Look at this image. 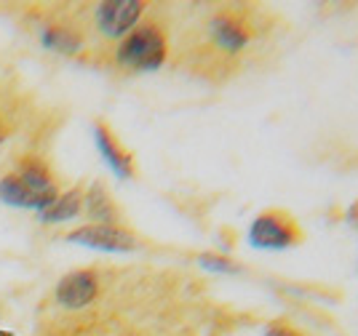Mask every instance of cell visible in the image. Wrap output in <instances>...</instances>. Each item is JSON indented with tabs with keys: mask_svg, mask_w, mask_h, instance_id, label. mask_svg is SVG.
<instances>
[{
	"mask_svg": "<svg viewBox=\"0 0 358 336\" xmlns=\"http://www.w3.org/2000/svg\"><path fill=\"white\" fill-rule=\"evenodd\" d=\"M38 41L45 51L59 54V57H78L86 48V38L80 29L73 24H62V22H43L38 27Z\"/></svg>",
	"mask_w": 358,
	"mask_h": 336,
	"instance_id": "obj_8",
	"label": "cell"
},
{
	"mask_svg": "<svg viewBox=\"0 0 358 336\" xmlns=\"http://www.w3.org/2000/svg\"><path fill=\"white\" fill-rule=\"evenodd\" d=\"M305 230L284 208H265L252 219L246 230V243L257 251H289L302 246Z\"/></svg>",
	"mask_w": 358,
	"mask_h": 336,
	"instance_id": "obj_3",
	"label": "cell"
},
{
	"mask_svg": "<svg viewBox=\"0 0 358 336\" xmlns=\"http://www.w3.org/2000/svg\"><path fill=\"white\" fill-rule=\"evenodd\" d=\"M198 264L203 270H211V272H222V275H233V272H241V264L233 262L230 256H222V254H201L198 256Z\"/></svg>",
	"mask_w": 358,
	"mask_h": 336,
	"instance_id": "obj_13",
	"label": "cell"
},
{
	"mask_svg": "<svg viewBox=\"0 0 358 336\" xmlns=\"http://www.w3.org/2000/svg\"><path fill=\"white\" fill-rule=\"evenodd\" d=\"M145 0H102L94 6V27L102 38L118 43L145 19Z\"/></svg>",
	"mask_w": 358,
	"mask_h": 336,
	"instance_id": "obj_5",
	"label": "cell"
},
{
	"mask_svg": "<svg viewBox=\"0 0 358 336\" xmlns=\"http://www.w3.org/2000/svg\"><path fill=\"white\" fill-rule=\"evenodd\" d=\"M99 275L94 270H73L64 278H59L54 296L59 302V307L64 309H83L89 307L91 302L99 296Z\"/></svg>",
	"mask_w": 358,
	"mask_h": 336,
	"instance_id": "obj_7",
	"label": "cell"
},
{
	"mask_svg": "<svg viewBox=\"0 0 358 336\" xmlns=\"http://www.w3.org/2000/svg\"><path fill=\"white\" fill-rule=\"evenodd\" d=\"M262 336H308V334H302L294 323L284 321V318H273V321L265 323Z\"/></svg>",
	"mask_w": 358,
	"mask_h": 336,
	"instance_id": "obj_14",
	"label": "cell"
},
{
	"mask_svg": "<svg viewBox=\"0 0 358 336\" xmlns=\"http://www.w3.org/2000/svg\"><path fill=\"white\" fill-rule=\"evenodd\" d=\"M64 240L73 246L102 251V254H134L145 243L129 224H94V221L70 230L64 235Z\"/></svg>",
	"mask_w": 358,
	"mask_h": 336,
	"instance_id": "obj_4",
	"label": "cell"
},
{
	"mask_svg": "<svg viewBox=\"0 0 358 336\" xmlns=\"http://www.w3.org/2000/svg\"><path fill=\"white\" fill-rule=\"evenodd\" d=\"M83 214L94 224H123V211L118 208L113 192L102 182H91L83 192Z\"/></svg>",
	"mask_w": 358,
	"mask_h": 336,
	"instance_id": "obj_11",
	"label": "cell"
},
{
	"mask_svg": "<svg viewBox=\"0 0 358 336\" xmlns=\"http://www.w3.org/2000/svg\"><path fill=\"white\" fill-rule=\"evenodd\" d=\"M348 219H350L358 227V200L353 205H350V211H348Z\"/></svg>",
	"mask_w": 358,
	"mask_h": 336,
	"instance_id": "obj_15",
	"label": "cell"
},
{
	"mask_svg": "<svg viewBox=\"0 0 358 336\" xmlns=\"http://www.w3.org/2000/svg\"><path fill=\"white\" fill-rule=\"evenodd\" d=\"M169 59V35L158 19H142L113 51V61L123 73H155Z\"/></svg>",
	"mask_w": 358,
	"mask_h": 336,
	"instance_id": "obj_2",
	"label": "cell"
},
{
	"mask_svg": "<svg viewBox=\"0 0 358 336\" xmlns=\"http://www.w3.org/2000/svg\"><path fill=\"white\" fill-rule=\"evenodd\" d=\"M14 174L30 187L32 192L38 195H59V182H57V174L51 171V166L38 158V155H24L14 163Z\"/></svg>",
	"mask_w": 358,
	"mask_h": 336,
	"instance_id": "obj_10",
	"label": "cell"
},
{
	"mask_svg": "<svg viewBox=\"0 0 358 336\" xmlns=\"http://www.w3.org/2000/svg\"><path fill=\"white\" fill-rule=\"evenodd\" d=\"M57 200V195H38L32 192L14 171H8L6 176H0V203L11 205V208H22V211H35L41 214L43 208Z\"/></svg>",
	"mask_w": 358,
	"mask_h": 336,
	"instance_id": "obj_9",
	"label": "cell"
},
{
	"mask_svg": "<svg viewBox=\"0 0 358 336\" xmlns=\"http://www.w3.org/2000/svg\"><path fill=\"white\" fill-rule=\"evenodd\" d=\"M259 19L262 16L249 6H224L203 22L206 59L214 64V70H238L243 54L259 35Z\"/></svg>",
	"mask_w": 358,
	"mask_h": 336,
	"instance_id": "obj_1",
	"label": "cell"
},
{
	"mask_svg": "<svg viewBox=\"0 0 358 336\" xmlns=\"http://www.w3.org/2000/svg\"><path fill=\"white\" fill-rule=\"evenodd\" d=\"M91 133H94V145L99 149V155H102V161H105L107 168L118 176V179H123V182L134 179L136 176L134 155L123 147V142L118 139V133L110 129V123L94 120V123H91Z\"/></svg>",
	"mask_w": 358,
	"mask_h": 336,
	"instance_id": "obj_6",
	"label": "cell"
},
{
	"mask_svg": "<svg viewBox=\"0 0 358 336\" xmlns=\"http://www.w3.org/2000/svg\"><path fill=\"white\" fill-rule=\"evenodd\" d=\"M83 192H86L83 184H73V187L62 190L57 200L38 214V221L41 224H64V221L78 219L83 214Z\"/></svg>",
	"mask_w": 358,
	"mask_h": 336,
	"instance_id": "obj_12",
	"label": "cell"
},
{
	"mask_svg": "<svg viewBox=\"0 0 358 336\" xmlns=\"http://www.w3.org/2000/svg\"><path fill=\"white\" fill-rule=\"evenodd\" d=\"M3 139H6V136H3V129H0V145H3Z\"/></svg>",
	"mask_w": 358,
	"mask_h": 336,
	"instance_id": "obj_16",
	"label": "cell"
}]
</instances>
